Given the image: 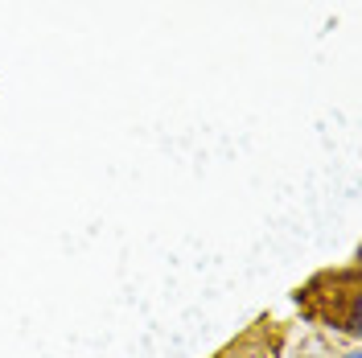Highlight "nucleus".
I'll list each match as a JSON object with an SVG mask.
<instances>
[{"label":"nucleus","instance_id":"nucleus-1","mask_svg":"<svg viewBox=\"0 0 362 358\" xmlns=\"http://www.w3.org/2000/svg\"><path fill=\"white\" fill-rule=\"evenodd\" d=\"M341 358H362V350H346V354H341Z\"/></svg>","mask_w":362,"mask_h":358}]
</instances>
